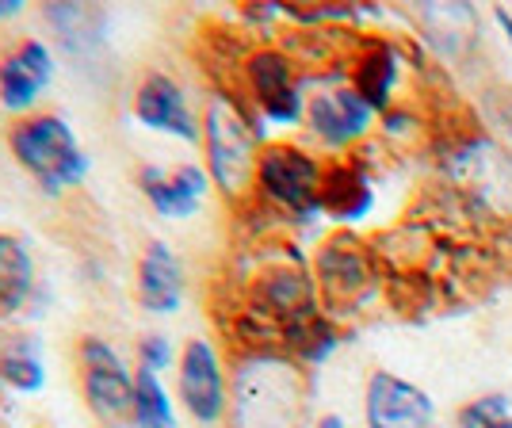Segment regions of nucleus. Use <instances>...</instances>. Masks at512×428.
I'll return each mask as SVG.
<instances>
[{
    "instance_id": "obj_1",
    "label": "nucleus",
    "mask_w": 512,
    "mask_h": 428,
    "mask_svg": "<svg viewBox=\"0 0 512 428\" xmlns=\"http://www.w3.org/2000/svg\"><path fill=\"white\" fill-rule=\"evenodd\" d=\"M264 134L253 127V119L230 100V96H211L207 115H203V142H207V169L214 184L226 195H245L256 188V165L260 153L256 142Z\"/></svg>"
},
{
    "instance_id": "obj_2",
    "label": "nucleus",
    "mask_w": 512,
    "mask_h": 428,
    "mask_svg": "<svg viewBox=\"0 0 512 428\" xmlns=\"http://www.w3.org/2000/svg\"><path fill=\"white\" fill-rule=\"evenodd\" d=\"M12 153L23 169L31 172L50 195H62L65 188L81 184L88 172V157L73 138V127L62 115H31L12 127L8 134Z\"/></svg>"
},
{
    "instance_id": "obj_3",
    "label": "nucleus",
    "mask_w": 512,
    "mask_h": 428,
    "mask_svg": "<svg viewBox=\"0 0 512 428\" xmlns=\"http://www.w3.org/2000/svg\"><path fill=\"white\" fill-rule=\"evenodd\" d=\"M444 172L455 192L467 195L478 211L512 218V153L490 134H470L444 153Z\"/></svg>"
},
{
    "instance_id": "obj_4",
    "label": "nucleus",
    "mask_w": 512,
    "mask_h": 428,
    "mask_svg": "<svg viewBox=\"0 0 512 428\" xmlns=\"http://www.w3.org/2000/svg\"><path fill=\"white\" fill-rule=\"evenodd\" d=\"M237 428H295L299 425V375L276 356H253L237 371Z\"/></svg>"
},
{
    "instance_id": "obj_5",
    "label": "nucleus",
    "mask_w": 512,
    "mask_h": 428,
    "mask_svg": "<svg viewBox=\"0 0 512 428\" xmlns=\"http://www.w3.org/2000/svg\"><path fill=\"white\" fill-rule=\"evenodd\" d=\"M321 176H325V169H321L318 157H310L299 146L276 142L260 153L256 188L272 203L299 214L302 222H310L314 214H321Z\"/></svg>"
},
{
    "instance_id": "obj_6",
    "label": "nucleus",
    "mask_w": 512,
    "mask_h": 428,
    "mask_svg": "<svg viewBox=\"0 0 512 428\" xmlns=\"http://www.w3.org/2000/svg\"><path fill=\"white\" fill-rule=\"evenodd\" d=\"M81 367H85V398L92 413L107 425L134 421V379L119 352L100 337L81 341Z\"/></svg>"
},
{
    "instance_id": "obj_7",
    "label": "nucleus",
    "mask_w": 512,
    "mask_h": 428,
    "mask_svg": "<svg viewBox=\"0 0 512 428\" xmlns=\"http://www.w3.org/2000/svg\"><path fill=\"white\" fill-rule=\"evenodd\" d=\"M245 73H249V88H253L256 104H260V115L268 123L295 127L306 115V100L295 85V62L283 50H276V46L256 50L245 65Z\"/></svg>"
},
{
    "instance_id": "obj_8",
    "label": "nucleus",
    "mask_w": 512,
    "mask_h": 428,
    "mask_svg": "<svg viewBox=\"0 0 512 428\" xmlns=\"http://www.w3.org/2000/svg\"><path fill=\"white\" fill-rule=\"evenodd\" d=\"M371 253L352 234H333L318 253V287L329 306H356L371 291Z\"/></svg>"
},
{
    "instance_id": "obj_9",
    "label": "nucleus",
    "mask_w": 512,
    "mask_h": 428,
    "mask_svg": "<svg viewBox=\"0 0 512 428\" xmlns=\"http://www.w3.org/2000/svg\"><path fill=\"white\" fill-rule=\"evenodd\" d=\"M363 413H367V428H428L436 417V402L421 386L406 383L390 371H375L367 379Z\"/></svg>"
},
{
    "instance_id": "obj_10",
    "label": "nucleus",
    "mask_w": 512,
    "mask_h": 428,
    "mask_svg": "<svg viewBox=\"0 0 512 428\" xmlns=\"http://www.w3.org/2000/svg\"><path fill=\"white\" fill-rule=\"evenodd\" d=\"M180 398L199 425H218L226 413V375L207 341H188L180 352Z\"/></svg>"
},
{
    "instance_id": "obj_11",
    "label": "nucleus",
    "mask_w": 512,
    "mask_h": 428,
    "mask_svg": "<svg viewBox=\"0 0 512 428\" xmlns=\"http://www.w3.org/2000/svg\"><path fill=\"white\" fill-rule=\"evenodd\" d=\"M134 115L138 123L150 130H161V134H176L180 142H199L203 138V127L188 107V96L184 88L176 85L165 73H150L138 96H134Z\"/></svg>"
},
{
    "instance_id": "obj_12",
    "label": "nucleus",
    "mask_w": 512,
    "mask_h": 428,
    "mask_svg": "<svg viewBox=\"0 0 512 428\" xmlns=\"http://www.w3.org/2000/svg\"><path fill=\"white\" fill-rule=\"evenodd\" d=\"M371 104L356 88H337V92H318L306 104V123L325 146H352L371 130Z\"/></svg>"
},
{
    "instance_id": "obj_13",
    "label": "nucleus",
    "mask_w": 512,
    "mask_h": 428,
    "mask_svg": "<svg viewBox=\"0 0 512 428\" xmlns=\"http://www.w3.org/2000/svg\"><path fill=\"white\" fill-rule=\"evenodd\" d=\"M50 77H54L50 50L39 39H23L0 65V104L8 111H27L50 85Z\"/></svg>"
},
{
    "instance_id": "obj_14",
    "label": "nucleus",
    "mask_w": 512,
    "mask_h": 428,
    "mask_svg": "<svg viewBox=\"0 0 512 428\" xmlns=\"http://www.w3.org/2000/svg\"><path fill=\"white\" fill-rule=\"evenodd\" d=\"M138 184H142V192H146V199L153 203L157 214H165V218H192L199 211V203H203V195H207V172L195 169V165H180L169 176V172L146 165V169L138 172Z\"/></svg>"
},
{
    "instance_id": "obj_15",
    "label": "nucleus",
    "mask_w": 512,
    "mask_h": 428,
    "mask_svg": "<svg viewBox=\"0 0 512 428\" xmlns=\"http://www.w3.org/2000/svg\"><path fill=\"white\" fill-rule=\"evenodd\" d=\"M184 299V272L180 260L172 257L165 241L146 245V253L138 260V302L150 314H172Z\"/></svg>"
},
{
    "instance_id": "obj_16",
    "label": "nucleus",
    "mask_w": 512,
    "mask_h": 428,
    "mask_svg": "<svg viewBox=\"0 0 512 428\" xmlns=\"http://www.w3.org/2000/svg\"><path fill=\"white\" fill-rule=\"evenodd\" d=\"M375 207V188L356 161H337L321 176V211L337 222H360Z\"/></svg>"
},
{
    "instance_id": "obj_17",
    "label": "nucleus",
    "mask_w": 512,
    "mask_h": 428,
    "mask_svg": "<svg viewBox=\"0 0 512 428\" xmlns=\"http://www.w3.org/2000/svg\"><path fill=\"white\" fill-rule=\"evenodd\" d=\"M398 73H402V58L398 50L383 39L363 46V54L352 65V88L360 92L363 100L371 104V111H390V92L398 85Z\"/></svg>"
},
{
    "instance_id": "obj_18",
    "label": "nucleus",
    "mask_w": 512,
    "mask_h": 428,
    "mask_svg": "<svg viewBox=\"0 0 512 428\" xmlns=\"http://www.w3.org/2000/svg\"><path fill=\"white\" fill-rule=\"evenodd\" d=\"M35 291V264L16 234H0V318L23 310Z\"/></svg>"
},
{
    "instance_id": "obj_19",
    "label": "nucleus",
    "mask_w": 512,
    "mask_h": 428,
    "mask_svg": "<svg viewBox=\"0 0 512 428\" xmlns=\"http://www.w3.org/2000/svg\"><path fill=\"white\" fill-rule=\"evenodd\" d=\"M134 428H176L169 390L150 367H138L134 375Z\"/></svg>"
},
{
    "instance_id": "obj_20",
    "label": "nucleus",
    "mask_w": 512,
    "mask_h": 428,
    "mask_svg": "<svg viewBox=\"0 0 512 428\" xmlns=\"http://www.w3.org/2000/svg\"><path fill=\"white\" fill-rule=\"evenodd\" d=\"M283 341L291 344L295 352H299L306 364H321L333 348H337V329H333V321L321 318V314H310V318L295 321V325H287L283 329Z\"/></svg>"
},
{
    "instance_id": "obj_21",
    "label": "nucleus",
    "mask_w": 512,
    "mask_h": 428,
    "mask_svg": "<svg viewBox=\"0 0 512 428\" xmlns=\"http://www.w3.org/2000/svg\"><path fill=\"white\" fill-rule=\"evenodd\" d=\"M0 379L8 386H16V390H23V394H35V390H43V383H46L43 360L35 356V348H16V352L4 356Z\"/></svg>"
},
{
    "instance_id": "obj_22",
    "label": "nucleus",
    "mask_w": 512,
    "mask_h": 428,
    "mask_svg": "<svg viewBox=\"0 0 512 428\" xmlns=\"http://www.w3.org/2000/svg\"><path fill=\"white\" fill-rule=\"evenodd\" d=\"M512 402L505 394H490V398H478L470 406L459 409V428H493L497 421H509Z\"/></svg>"
},
{
    "instance_id": "obj_23",
    "label": "nucleus",
    "mask_w": 512,
    "mask_h": 428,
    "mask_svg": "<svg viewBox=\"0 0 512 428\" xmlns=\"http://www.w3.org/2000/svg\"><path fill=\"white\" fill-rule=\"evenodd\" d=\"M138 356H142V367H150V371H165L172 360V348L165 337H146V341L138 344Z\"/></svg>"
},
{
    "instance_id": "obj_24",
    "label": "nucleus",
    "mask_w": 512,
    "mask_h": 428,
    "mask_svg": "<svg viewBox=\"0 0 512 428\" xmlns=\"http://www.w3.org/2000/svg\"><path fill=\"white\" fill-rule=\"evenodd\" d=\"M490 123H493V127H501V130H509V134H512V88L490 100Z\"/></svg>"
},
{
    "instance_id": "obj_25",
    "label": "nucleus",
    "mask_w": 512,
    "mask_h": 428,
    "mask_svg": "<svg viewBox=\"0 0 512 428\" xmlns=\"http://www.w3.org/2000/svg\"><path fill=\"white\" fill-rule=\"evenodd\" d=\"M493 20H497V27L505 31V39H509V46H512V12L509 8H493Z\"/></svg>"
},
{
    "instance_id": "obj_26",
    "label": "nucleus",
    "mask_w": 512,
    "mask_h": 428,
    "mask_svg": "<svg viewBox=\"0 0 512 428\" xmlns=\"http://www.w3.org/2000/svg\"><path fill=\"white\" fill-rule=\"evenodd\" d=\"M16 12H20L16 0H0V20H4V16H16Z\"/></svg>"
},
{
    "instance_id": "obj_27",
    "label": "nucleus",
    "mask_w": 512,
    "mask_h": 428,
    "mask_svg": "<svg viewBox=\"0 0 512 428\" xmlns=\"http://www.w3.org/2000/svg\"><path fill=\"white\" fill-rule=\"evenodd\" d=\"M318 428H344V421L337 417V413H329V417H321Z\"/></svg>"
},
{
    "instance_id": "obj_28",
    "label": "nucleus",
    "mask_w": 512,
    "mask_h": 428,
    "mask_svg": "<svg viewBox=\"0 0 512 428\" xmlns=\"http://www.w3.org/2000/svg\"><path fill=\"white\" fill-rule=\"evenodd\" d=\"M493 428H512V417H509V421H497Z\"/></svg>"
},
{
    "instance_id": "obj_29",
    "label": "nucleus",
    "mask_w": 512,
    "mask_h": 428,
    "mask_svg": "<svg viewBox=\"0 0 512 428\" xmlns=\"http://www.w3.org/2000/svg\"><path fill=\"white\" fill-rule=\"evenodd\" d=\"M0 364H4V352H0Z\"/></svg>"
}]
</instances>
